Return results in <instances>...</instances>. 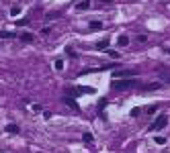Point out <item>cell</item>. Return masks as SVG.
I'll return each instance as SVG.
<instances>
[{"mask_svg":"<svg viewBox=\"0 0 170 153\" xmlns=\"http://www.w3.org/2000/svg\"><path fill=\"white\" fill-rule=\"evenodd\" d=\"M137 82L133 80V78H127V80H115V88L117 90H127V88H131V86H135Z\"/></svg>","mask_w":170,"mask_h":153,"instance_id":"cell-1","label":"cell"},{"mask_svg":"<svg viewBox=\"0 0 170 153\" xmlns=\"http://www.w3.org/2000/svg\"><path fill=\"white\" fill-rule=\"evenodd\" d=\"M166 122H168V116H166V115H160L154 122H152V127H150V129H152V131H160V129H164V127H166Z\"/></svg>","mask_w":170,"mask_h":153,"instance_id":"cell-2","label":"cell"},{"mask_svg":"<svg viewBox=\"0 0 170 153\" xmlns=\"http://www.w3.org/2000/svg\"><path fill=\"white\" fill-rule=\"evenodd\" d=\"M135 72L131 70H121V72H113V80H127V78H133Z\"/></svg>","mask_w":170,"mask_h":153,"instance_id":"cell-3","label":"cell"},{"mask_svg":"<svg viewBox=\"0 0 170 153\" xmlns=\"http://www.w3.org/2000/svg\"><path fill=\"white\" fill-rule=\"evenodd\" d=\"M117 45H119V47H127L129 45V37L127 35H119V37H117Z\"/></svg>","mask_w":170,"mask_h":153,"instance_id":"cell-4","label":"cell"},{"mask_svg":"<svg viewBox=\"0 0 170 153\" xmlns=\"http://www.w3.org/2000/svg\"><path fill=\"white\" fill-rule=\"evenodd\" d=\"M103 29V23H98V21H90V31H100Z\"/></svg>","mask_w":170,"mask_h":153,"instance_id":"cell-5","label":"cell"},{"mask_svg":"<svg viewBox=\"0 0 170 153\" xmlns=\"http://www.w3.org/2000/svg\"><path fill=\"white\" fill-rule=\"evenodd\" d=\"M109 43H111V41H109V39H105V41H98V43H96V47H98L100 51H105V49H109Z\"/></svg>","mask_w":170,"mask_h":153,"instance_id":"cell-6","label":"cell"},{"mask_svg":"<svg viewBox=\"0 0 170 153\" xmlns=\"http://www.w3.org/2000/svg\"><path fill=\"white\" fill-rule=\"evenodd\" d=\"M76 8H78V10H86V8H90V2H88V0H82V2L76 4Z\"/></svg>","mask_w":170,"mask_h":153,"instance_id":"cell-7","label":"cell"},{"mask_svg":"<svg viewBox=\"0 0 170 153\" xmlns=\"http://www.w3.org/2000/svg\"><path fill=\"white\" fill-rule=\"evenodd\" d=\"M160 88H162V84H160V82H152V84H148V86H146V90H160Z\"/></svg>","mask_w":170,"mask_h":153,"instance_id":"cell-8","label":"cell"},{"mask_svg":"<svg viewBox=\"0 0 170 153\" xmlns=\"http://www.w3.org/2000/svg\"><path fill=\"white\" fill-rule=\"evenodd\" d=\"M6 133L16 135V133H19V127H16V125H6Z\"/></svg>","mask_w":170,"mask_h":153,"instance_id":"cell-9","label":"cell"},{"mask_svg":"<svg viewBox=\"0 0 170 153\" xmlns=\"http://www.w3.org/2000/svg\"><path fill=\"white\" fill-rule=\"evenodd\" d=\"M19 39L25 41V43H31V41H33V35H31V33H23V35H19Z\"/></svg>","mask_w":170,"mask_h":153,"instance_id":"cell-10","label":"cell"},{"mask_svg":"<svg viewBox=\"0 0 170 153\" xmlns=\"http://www.w3.org/2000/svg\"><path fill=\"white\" fill-rule=\"evenodd\" d=\"M12 37H16L14 33H6V31H0V39H12Z\"/></svg>","mask_w":170,"mask_h":153,"instance_id":"cell-11","label":"cell"},{"mask_svg":"<svg viewBox=\"0 0 170 153\" xmlns=\"http://www.w3.org/2000/svg\"><path fill=\"white\" fill-rule=\"evenodd\" d=\"M66 104H70L74 110H78V104H76V100H74V98H66Z\"/></svg>","mask_w":170,"mask_h":153,"instance_id":"cell-12","label":"cell"},{"mask_svg":"<svg viewBox=\"0 0 170 153\" xmlns=\"http://www.w3.org/2000/svg\"><path fill=\"white\" fill-rule=\"evenodd\" d=\"M156 145H166V137H154Z\"/></svg>","mask_w":170,"mask_h":153,"instance_id":"cell-13","label":"cell"},{"mask_svg":"<svg viewBox=\"0 0 170 153\" xmlns=\"http://www.w3.org/2000/svg\"><path fill=\"white\" fill-rule=\"evenodd\" d=\"M19 12H21V6H12L10 8V16H16Z\"/></svg>","mask_w":170,"mask_h":153,"instance_id":"cell-14","label":"cell"},{"mask_svg":"<svg viewBox=\"0 0 170 153\" xmlns=\"http://www.w3.org/2000/svg\"><path fill=\"white\" fill-rule=\"evenodd\" d=\"M82 139H84L86 143H92V133H84V135H82Z\"/></svg>","mask_w":170,"mask_h":153,"instance_id":"cell-15","label":"cell"},{"mask_svg":"<svg viewBox=\"0 0 170 153\" xmlns=\"http://www.w3.org/2000/svg\"><path fill=\"white\" fill-rule=\"evenodd\" d=\"M107 55H109V57H113V59H117V57H119V53H117V51H113V49H109V51H107Z\"/></svg>","mask_w":170,"mask_h":153,"instance_id":"cell-16","label":"cell"},{"mask_svg":"<svg viewBox=\"0 0 170 153\" xmlns=\"http://www.w3.org/2000/svg\"><path fill=\"white\" fill-rule=\"evenodd\" d=\"M55 70H64V61H62V59L55 61Z\"/></svg>","mask_w":170,"mask_h":153,"instance_id":"cell-17","label":"cell"},{"mask_svg":"<svg viewBox=\"0 0 170 153\" xmlns=\"http://www.w3.org/2000/svg\"><path fill=\"white\" fill-rule=\"evenodd\" d=\"M105 106H107V100L103 98V100H100V104H98V112H100V110H105Z\"/></svg>","mask_w":170,"mask_h":153,"instance_id":"cell-18","label":"cell"},{"mask_svg":"<svg viewBox=\"0 0 170 153\" xmlns=\"http://www.w3.org/2000/svg\"><path fill=\"white\" fill-rule=\"evenodd\" d=\"M31 110H33V112H41V106H39V104H31Z\"/></svg>","mask_w":170,"mask_h":153,"instance_id":"cell-19","label":"cell"},{"mask_svg":"<svg viewBox=\"0 0 170 153\" xmlns=\"http://www.w3.org/2000/svg\"><path fill=\"white\" fill-rule=\"evenodd\" d=\"M162 80H164V82H168V84H170V74H168V72H164V74H162Z\"/></svg>","mask_w":170,"mask_h":153,"instance_id":"cell-20","label":"cell"},{"mask_svg":"<svg viewBox=\"0 0 170 153\" xmlns=\"http://www.w3.org/2000/svg\"><path fill=\"white\" fill-rule=\"evenodd\" d=\"M137 41H139V43H146L148 37H146V35H137Z\"/></svg>","mask_w":170,"mask_h":153,"instance_id":"cell-21","label":"cell"},{"mask_svg":"<svg viewBox=\"0 0 170 153\" xmlns=\"http://www.w3.org/2000/svg\"><path fill=\"white\" fill-rule=\"evenodd\" d=\"M66 53H68L70 57H76V55H74V49H72V47H68V49H66Z\"/></svg>","mask_w":170,"mask_h":153,"instance_id":"cell-22","label":"cell"},{"mask_svg":"<svg viewBox=\"0 0 170 153\" xmlns=\"http://www.w3.org/2000/svg\"><path fill=\"white\" fill-rule=\"evenodd\" d=\"M156 110H158V106H150V108H148V115H154Z\"/></svg>","mask_w":170,"mask_h":153,"instance_id":"cell-23","label":"cell"},{"mask_svg":"<svg viewBox=\"0 0 170 153\" xmlns=\"http://www.w3.org/2000/svg\"><path fill=\"white\" fill-rule=\"evenodd\" d=\"M139 112H141L139 108H133V110H131V116H139Z\"/></svg>","mask_w":170,"mask_h":153,"instance_id":"cell-24","label":"cell"},{"mask_svg":"<svg viewBox=\"0 0 170 153\" xmlns=\"http://www.w3.org/2000/svg\"><path fill=\"white\" fill-rule=\"evenodd\" d=\"M100 2H113V0H100Z\"/></svg>","mask_w":170,"mask_h":153,"instance_id":"cell-25","label":"cell"}]
</instances>
